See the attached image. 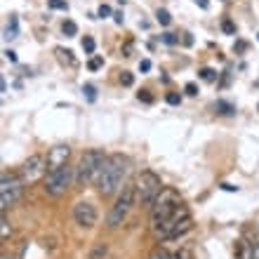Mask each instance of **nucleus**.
I'll return each instance as SVG.
<instances>
[{
    "instance_id": "nucleus-39",
    "label": "nucleus",
    "mask_w": 259,
    "mask_h": 259,
    "mask_svg": "<svg viewBox=\"0 0 259 259\" xmlns=\"http://www.w3.org/2000/svg\"><path fill=\"white\" fill-rule=\"evenodd\" d=\"M257 40H259V33H257Z\"/></svg>"
},
{
    "instance_id": "nucleus-10",
    "label": "nucleus",
    "mask_w": 259,
    "mask_h": 259,
    "mask_svg": "<svg viewBox=\"0 0 259 259\" xmlns=\"http://www.w3.org/2000/svg\"><path fill=\"white\" fill-rule=\"evenodd\" d=\"M68 156H71V146L68 144H59V146H52L48 153V172L59 170L64 165H68Z\"/></svg>"
},
{
    "instance_id": "nucleus-11",
    "label": "nucleus",
    "mask_w": 259,
    "mask_h": 259,
    "mask_svg": "<svg viewBox=\"0 0 259 259\" xmlns=\"http://www.w3.org/2000/svg\"><path fill=\"white\" fill-rule=\"evenodd\" d=\"M17 33H19V19H17V17H10V24L5 26V38L12 40V38H17Z\"/></svg>"
},
{
    "instance_id": "nucleus-1",
    "label": "nucleus",
    "mask_w": 259,
    "mask_h": 259,
    "mask_svg": "<svg viewBox=\"0 0 259 259\" xmlns=\"http://www.w3.org/2000/svg\"><path fill=\"white\" fill-rule=\"evenodd\" d=\"M127 165H130V160L123 153H111V156L104 158V163L99 165V170H97V175H95L97 191L102 193V196L116 193L118 189H120V184H123Z\"/></svg>"
},
{
    "instance_id": "nucleus-6",
    "label": "nucleus",
    "mask_w": 259,
    "mask_h": 259,
    "mask_svg": "<svg viewBox=\"0 0 259 259\" xmlns=\"http://www.w3.org/2000/svg\"><path fill=\"white\" fill-rule=\"evenodd\" d=\"M71 182H75V167L71 165H64L59 170H52L48 172V177H45V193L48 196H62L66 193V189L71 186Z\"/></svg>"
},
{
    "instance_id": "nucleus-28",
    "label": "nucleus",
    "mask_w": 259,
    "mask_h": 259,
    "mask_svg": "<svg viewBox=\"0 0 259 259\" xmlns=\"http://www.w3.org/2000/svg\"><path fill=\"white\" fill-rule=\"evenodd\" d=\"M97 14H99L102 19H106V17H109V14H111V7H109V5H99V10H97Z\"/></svg>"
},
{
    "instance_id": "nucleus-9",
    "label": "nucleus",
    "mask_w": 259,
    "mask_h": 259,
    "mask_svg": "<svg viewBox=\"0 0 259 259\" xmlns=\"http://www.w3.org/2000/svg\"><path fill=\"white\" fill-rule=\"evenodd\" d=\"M73 219L82 229H92L97 224V207L90 200H78L73 205Z\"/></svg>"
},
{
    "instance_id": "nucleus-17",
    "label": "nucleus",
    "mask_w": 259,
    "mask_h": 259,
    "mask_svg": "<svg viewBox=\"0 0 259 259\" xmlns=\"http://www.w3.org/2000/svg\"><path fill=\"white\" fill-rule=\"evenodd\" d=\"M156 17H158V21H160L163 26H170V24H172V17H170V12H167V10H158Z\"/></svg>"
},
{
    "instance_id": "nucleus-4",
    "label": "nucleus",
    "mask_w": 259,
    "mask_h": 259,
    "mask_svg": "<svg viewBox=\"0 0 259 259\" xmlns=\"http://www.w3.org/2000/svg\"><path fill=\"white\" fill-rule=\"evenodd\" d=\"M165 186L163 182H160V177H158L156 172L151 170H144L137 175L135 179V191H137V200L142 205H153V200H156L158 196H160V191H163Z\"/></svg>"
},
{
    "instance_id": "nucleus-21",
    "label": "nucleus",
    "mask_w": 259,
    "mask_h": 259,
    "mask_svg": "<svg viewBox=\"0 0 259 259\" xmlns=\"http://www.w3.org/2000/svg\"><path fill=\"white\" fill-rule=\"evenodd\" d=\"M50 10H68V3L66 0H48Z\"/></svg>"
},
{
    "instance_id": "nucleus-29",
    "label": "nucleus",
    "mask_w": 259,
    "mask_h": 259,
    "mask_svg": "<svg viewBox=\"0 0 259 259\" xmlns=\"http://www.w3.org/2000/svg\"><path fill=\"white\" fill-rule=\"evenodd\" d=\"M137 97H139V102H146V104H151V102H153V97H151L149 92H146V90H142V92H139V95H137Z\"/></svg>"
},
{
    "instance_id": "nucleus-3",
    "label": "nucleus",
    "mask_w": 259,
    "mask_h": 259,
    "mask_svg": "<svg viewBox=\"0 0 259 259\" xmlns=\"http://www.w3.org/2000/svg\"><path fill=\"white\" fill-rule=\"evenodd\" d=\"M137 200V191H135V184H125L123 189H120V193H118L116 203L111 205L109 214H106V224H109V229H116V226H120L127 219L130 210H132V205H135Z\"/></svg>"
},
{
    "instance_id": "nucleus-13",
    "label": "nucleus",
    "mask_w": 259,
    "mask_h": 259,
    "mask_svg": "<svg viewBox=\"0 0 259 259\" xmlns=\"http://www.w3.org/2000/svg\"><path fill=\"white\" fill-rule=\"evenodd\" d=\"M57 55H59V59H62L64 64H68V66H75V59H73V52L71 50H64V48H57L55 50Z\"/></svg>"
},
{
    "instance_id": "nucleus-19",
    "label": "nucleus",
    "mask_w": 259,
    "mask_h": 259,
    "mask_svg": "<svg viewBox=\"0 0 259 259\" xmlns=\"http://www.w3.org/2000/svg\"><path fill=\"white\" fill-rule=\"evenodd\" d=\"M102 66H104V57H92V59L88 62V68H90V71H99Z\"/></svg>"
},
{
    "instance_id": "nucleus-40",
    "label": "nucleus",
    "mask_w": 259,
    "mask_h": 259,
    "mask_svg": "<svg viewBox=\"0 0 259 259\" xmlns=\"http://www.w3.org/2000/svg\"><path fill=\"white\" fill-rule=\"evenodd\" d=\"M257 109H259V104H257Z\"/></svg>"
},
{
    "instance_id": "nucleus-23",
    "label": "nucleus",
    "mask_w": 259,
    "mask_h": 259,
    "mask_svg": "<svg viewBox=\"0 0 259 259\" xmlns=\"http://www.w3.org/2000/svg\"><path fill=\"white\" fill-rule=\"evenodd\" d=\"M222 31H224V33H236V24H233L231 19H224L222 21Z\"/></svg>"
},
{
    "instance_id": "nucleus-18",
    "label": "nucleus",
    "mask_w": 259,
    "mask_h": 259,
    "mask_svg": "<svg viewBox=\"0 0 259 259\" xmlns=\"http://www.w3.org/2000/svg\"><path fill=\"white\" fill-rule=\"evenodd\" d=\"M95 48H97L95 38H90V35H85V38H82V50H85L88 55H92V52H95Z\"/></svg>"
},
{
    "instance_id": "nucleus-25",
    "label": "nucleus",
    "mask_w": 259,
    "mask_h": 259,
    "mask_svg": "<svg viewBox=\"0 0 259 259\" xmlns=\"http://www.w3.org/2000/svg\"><path fill=\"white\" fill-rule=\"evenodd\" d=\"M184 92H186V95H191V97H196L198 95V85H196V82H186Z\"/></svg>"
},
{
    "instance_id": "nucleus-2",
    "label": "nucleus",
    "mask_w": 259,
    "mask_h": 259,
    "mask_svg": "<svg viewBox=\"0 0 259 259\" xmlns=\"http://www.w3.org/2000/svg\"><path fill=\"white\" fill-rule=\"evenodd\" d=\"M179 207H182L179 193L175 191V189H167V186H165L163 191H160V196H158L156 200H153V205H151V226L163 224L165 219H170Z\"/></svg>"
},
{
    "instance_id": "nucleus-27",
    "label": "nucleus",
    "mask_w": 259,
    "mask_h": 259,
    "mask_svg": "<svg viewBox=\"0 0 259 259\" xmlns=\"http://www.w3.org/2000/svg\"><path fill=\"white\" fill-rule=\"evenodd\" d=\"M160 40H163L165 45H175V42H177V38H175V33H163V35H160Z\"/></svg>"
},
{
    "instance_id": "nucleus-16",
    "label": "nucleus",
    "mask_w": 259,
    "mask_h": 259,
    "mask_svg": "<svg viewBox=\"0 0 259 259\" xmlns=\"http://www.w3.org/2000/svg\"><path fill=\"white\" fill-rule=\"evenodd\" d=\"M82 95H85V99H88V102H95L97 99V88L95 85H82Z\"/></svg>"
},
{
    "instance_id": "nucleus-37",
    "label": "nucleus",
    "mask_w": 259,
    "mask_h": 259,
    "mask_svg": "<svg viewBox=\"0 0 259 259\" xmlns=\"http://www.w3.org/2000/svg\"><path fill=\"white\" fill-rule=\"evenodd\" d=\"M222 189L224 191H236V186H231V184H222Z\"/></svg>"
},
{
    "instance_id": "nucleus-30",
    "label": "nucleus",
    "mask_w": 259,
    "mask_h": 259,
    "mask_svg": "<svg viewBox=\"0 0 259 259\" xmlns=\"http://www.w3.org/2000/svg\"><path fill=\"white\" fill-rule=\"evenodd\" d=\"M5 57H7V59H10V62H17V52H14V50H5Z\"/></svg>"
},
{
    "instance_id": "nucleus-35",
    "label": "nucleus",
    "mask_w": 259,
    "mask_h": 259,
    "mask_svg": "<svg viewBox=\"0 0 259 259\" xmlns=\"http://www.w3.org/2000/svg\"><path fill=\"white\" fill-rule=\"evenodd\" d=\"M113 19H116V24H123V14L116 12V14H113Z\"/></svg>"
},
{
    "instance_id": "nucleus-12",
    "label": "nucleus",
    "mask_w": 259,
    "mask_h": 259,
    "mask_svg": "<svg viewBox=\"0 0 259 259\" xmlns=\"http://www.w3.org/2000/svg\"><path fill=\"white\" fill-rule=\"evenodd\" d=\"M109 254V247L104 245V243H97L92 250H90V259H106Z\"/></svg>"
},
{
    "instance_id": "nucleus-31",
    "label": "nucleus",
    "mask_w": 259,
    "mask_h": 259,
    "mask_svg": "<svg viewBox=\"0 0 259 259\" xmlns=\"http://www.w3.org/2000/svg\"><path fill=\"white\" fill-rule=\"evenodd\" d=\"M149 68H151V62H149V59L139 62V71H149Z\"/></svg>"
},
{
    "instance_id": "nucleus-32",
    "label": "nucleus",
    "mask_w": 259,
    "mask_h": 259,
    "mask_svg": "<svg viewBox=\"0 0 259 259\" xmlns=\"http://www.w3.org/2000/svg\"><path fill=\"white\" fill-rule=\"evenodd\" d=\"M125 57H130V52H132V42H125V48H123Z\"/></svg>"
},
{
    "instance_id": "nucleus-36",
    "label": "nucleus",
    "mask_w": 259,
    "mask_h": 259,
    "mask_svg": "<svg viewBox=\"0 0 259 259\" xmlns=\"http://www.w3.org/2000/svg\"><path fill=\"white\" fill-rule=\"evenodd\" d=\"M252 259H259V245H252Z\"/></svg>"
},
{
    "instance_id": "nucleus-22",
    "label": "nucleus",
    "mask_w": 259,
    "mask_h": 259,
    "mask_svg": "<svg viewBox=\"0 0 259 259\" xmlns=\"http://www.w3.org/2000/svg\"><path fill=\"white\" fill-rule=\"evenodd\" d=\"M200 78H203V80H207V82H212L214 78H217V73H214L212 68H200Z\"/></svg>"
},
{
    "instance_id": "nucleus-26",
    "label": "nucleus",
    "mask_w": 259,
    "mask_h": 259,
    "mask_svg": "<svg viewBox=\"0 0 259 259\" xmlns=\"http://www.w3.org/2000/svg\"><path fill=\"white\" fill-rule=\"evenodd\" d=\"M165 99H167V104H172V106H177V104L182 102V97H179L177 92H170V95L165 97Z\"/></svg>"
},
{
    "instance_id": "nucleus-8",
    "label": "nucleus",
    "mask_w": 259,
    "mask_h": 259,
    "mask_svg": "<svg viewBox=\"0 0 259 259\" xmlns=\"http://www.w3.org/2000/svg\"><path fill=\"white\" fill-rule=\"evenodd\" d=\"M45 172H48V160L42 156H38V153H33V156H28L24 160V165H21V170H19V177L24 179V184H35Z\"/></svg>"
},
{
    "instance_id": "nucleus-20",
    "label": "nucleus",
    "mask_w": 259,
    "mask_h": 259,
    "mask_svg": "<svg viewBox=\"0 0 259 259\" xmlns=\"http://www.w3.org/2000/svg\"><path fill=\"white\" fill-rule=\"evenodd\" d=\"M120 82H123L125 88H132V85H135V75L130 73V71H123V73H120Z\"/></svg>"
},
{
    "instance_id": "nucleus-33",
    "label": "nucleus",
    "mask_w": 259,
    "mask_h": 259,
    "mask_svg": "<svg viewBox=\"0 0 259 259\" xmlns=\"http://www.w3.org/2000/svg\"><path fill=\"white\" fill-rule=\"evenodd\" d=\"M196 5H200L203 10H207V5H210V0H196Z\"/></svg>"
},
{
    "instance_id": "nucleus-38",
    "label": "nucleus",
    "mask_w": 259,
    "mask_h": 259,
    "mask_svg": "<svg viewBox=\"0 0 259 259\" xmlns=\"http://www.w3.org/2000/svg\"><path fill=\"white\" fill-rule=\"evenodd\" d=\"M0 259H12V257H7V254H3V257H0Z\"/></svg>"
},
{
    "instance_id": "nucleus-5",
    "label": "nucleus",
    "mask_w": 259,
    "mask_h": 259,
    "mask_svg": "<svg viewBox=\"0 0 259 259\" xmlns=\"http://www.w3.org/2000/svg\"><path fill=\"white\" fill-rule=\"evenodd\" d=\"M104 153L102 151H85L75 165V186H85L88 182H95V175L99 170V165L104 163Z\"/></svg>"
},
{
    "instance_id": "nucleus-34",
    "label": "nucleus",
    "mask_w": 259,
    "mask_h": 259,
    "mask_svg": "<svg viewBox=\"0 0 259 259\" xmlns=\"http://www.w3.org/2000/svg\"><path fill=\"white\" fill-rule=\"evenodd\" d=\"M247 48V42H243V40H238V42H236V50H240V52H243V50H245Z\"/></svg>"
},
{
    "instance_id": "nucleus-15",
    "label": "nucleus",
    "mask_w": 259,
    "mask_h": 259,
    "mask_svg": "<svg viewBox=\"0 0 259 259\" xmlns=\"http://www.w3.org/2000/svg\"><path fill=\"white\" fill-rule=\"evenodd\" d=\"M0 229H3V240H7L10 236H12V226H10V222H7L5 212H3V219H0Z\"/></svg>"
},
{
    "instance_id": "nucleus-24",
    "label": "nucleus",
    "mask_w": 259,
    "mask_h": 259,
    "mask_svg": "<svg viewBox=\"0 0 259 259\" xmlns=\"http://www.w3.org/2000/svg\"><path fill=\"white\" fill-rule=\"evenodd\" d=\"M217 109H219V113H224V116L233 113V106L231 104H226V102H217Z\"/></svg>"
},
{
    "instance_id": "nucleus-14",
    "label": "nucleus",
    "mask_w": 259,
    "mask_h": 259,
    "mask_svg": "<svg viewBox=\"0 0 259 259\" xmlns=\"http://www.w3.org/2000/svg\"><path fill=\"white\" fill-rule=\"evenodd\" d=\"M62 31L68 35V38H71V35L78 33V24H75V21H71V19H66V21L62 24Z\"/></svg>"
},
{
    "instance_id": "nucleus-7",
    "label": "nucleus",
    "mask_w": 259,
    "mask_h": 259,
    "mask_svg": "<svg viewBox=\"0 0 259 259\" xmlns=\"http://www.w3.org/2000/svg\"><path fill=\"white\" fill-rule=\"evenodd\" d=\"M21 189H24V179L7 170L3 172V177H0V207H3V212L19 200Z\"/></svg>"
}]
</instances>
